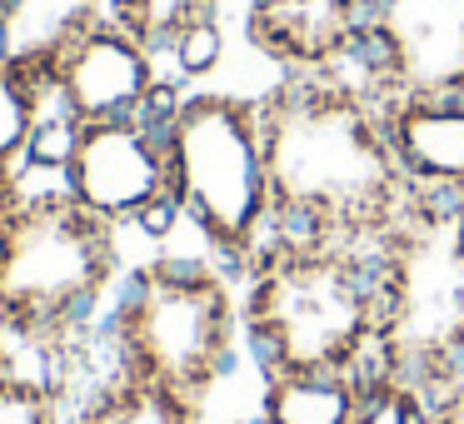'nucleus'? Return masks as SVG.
<instances>
[{
    "instance_id": "f3484780",
    "label": "nucleus",
    "mask_w": 464,
    "mask_h": 424,
    "mask_svg": "<svg viewBox=\"0 0 464 424\" xmlns=\"http://www.w3.org/2000/svg\"><path fill=\"white\" fill-rule=\"evenodd\" d=\"M0 424H71L61 410V390L21 370V360H11L5 344H0Z\"/></svg>"
},
{
    "instance_id": "6e6552de",
    "label": "nucleus",
    "mask_w": 464,
    "mask_h": 424,
    "mask_svg": "<svg viewBox=\"0 0 464 424\" xmlns=\"http://www.w3.org/2000/svg\"><path fill=\"white\" fill-rule=\"evenodd\" d=\"M61 185L115 230L140 225L150 205L175 200L165 115H125V120L81 125V145H75Z\"/></svg>"
},
{
    "instance_id": "5701e85b",
    "label": "nucleus",
    "mask_w": 464,
    "mask_h": 424,
    "mask_svg": "<svg viewBox=\"0 0 464 424\" xmlns=\"http://www.w3.org/2000/svg\"><path fill=\"white\" fill-rule=\"evenodd\" d=\"M5 5H11V0H0V15H5Z\"/></svg>"
},
{
    "instance_id": "dca6fc26",
    "label": "nucleus",
    "mask_w": 464,
    "mask_h": 424,
    "mask_svg": "<svg viewBox=\"0 0 464 424\" xmlns=\"http://www.w3.org/2000/svg\"><path fill=\"white\" fill-rule=\"evenodd\" d=\"M220 0H111V21L140 35L155 55H165L190 25L215 21Z\"/></svg>"
},
{
    "instance_id": "aec40b11",
    "label": "nucleus",
    "mask_w": 464,
    "mask_h": 424,
    "mask_svg": "<svg viewBox=\"0 0 464 424\" xmlns=\"http://www.w3.org/2000/svg\"><path fill=\"white\" fill-rule=\"evenodd\" d=\"M175 61V71L185 75V81H200V75H210L215 65L225 61V35H220V21H200L190 25V31L180 35V41L165 51Z\"/></svg>"
},
{
    "instance_id": "a211bd4d",
    "label": "nucleus",
    "mask_w": 464,
    "mask_h": 424,
    "mask_svg": "<svg viewBox=\"0 0 464 424\" xmlns=\"http://www.w3.org/2000/svg\"><path fill=\"white\" fill-rule=\"evenodd\" d=\"M434 410V394H424L420 384L410 380H394L384 370H364V394H360V410H354L350 424H430Z\"/></svg>"
},
{
    "instance_id": "4468645a",
    "label": "nucleus",
    "mask_w": 464,
    "mask_h": 424,
    "mask_svg": "<svg viewBox=\"0 0 464 424\" xmlns=\"http://www.w3.org/2000/svg\"><path fill=\"white\" fill-rule=\"evenodd\" d=\"M195 414H200V404L115 364L111 380L71 414V424H195Z\"/></svg>"
},
{
    "instance_id": "ddd939ff",
    "label": "nucleus",
    "mask_w": 464,
    "mask_h": 424,
    "mask_svg": "<svg viewBox=\"0 0 464 424\" xmlns=\"http://www.w3.org/2000/svg\"><path fill=\"white\" fill-rule=\"evenodd\" d=\"M364 394V370L265 374L260 424H350Z\"/></svg>"
},
{
    "instance_id": "9d476101",
    "label": "nucleus",
    "mask_w": 464,
    "mask_h": 424,
    "mask_svg": "<svg viewBox=\"0 0 464 424\" xmlns=\"http://www.w3.org/2000/svg\"><path fill=\"white\" fill-rule=\"evenodd\" d=\"M380 0H250L245 35L285 75L344 71L364 51Z\"/></svg>"
},
{
    "instance_id": "9b49d317",
    "label": "nucleus",
    "mask_w": 464,
    "mask_h": 424,
    "mask_svg": "<svg viewBox=\"0 0 464 424\" xmlns=\"http://www.w3.org/2000/svg\"><path fill=\"white\" fill-rule=\"evenodd\" d=\"M384 125L414 190H464V95L384 101Z\"/></svg>"
},
{
    "instance_id": "423d86ee",
    "label": "nucleus",
    "mask_w": 464,
    "mask_h": 424,
    "mask_svg": "<svg viewBox=\"0 0 464 424\" xmlns=\"http://www.w3.org/2000/svg\"><path fill=\"white\" fill-rule=\"evenodd\" d=\"M240 334L230 280L215 265L180 255L135 270L111 314L115 364L190 404H205V394L230 374Z\"/></svg>"
},
{
    "instance_id": "20e7f679",
    "label": "nucleus",
    "mask_w": 464,
    "mask_h": 424,
    "mask_svg": "<svg viewBox=\"0 0 464 424\" xmlns=\"http://www.w3.org/2000/svg\"><path fill=\"white\" fill-rule=\"evenodd\" d=\"M115 225L91 215L65 185L25 190L0 235V344L61 350L115 284Z\"/></svg>"
},
{
    "instance_id": "412c9836",
    "label": "nucleus",
    "mask_w": 464,
    "mask_h": 424,
    "mask_svg": "<svg viewBox=\"0 0 464 424\" xmlns=\"http://www.w3.org/2000/svg\"><path fill=\"white\" fill-rule=\"evenodd\" d=\"M25 200V170H11V165H0V235L11 230L15 210Z\"/></svg>"
},
{
    "instance_id": "2eb2a0df",
    "label": "nucleus",
    "mask_w": 464,
    "mask_h": 424,
    "mask_svg": "<svg viewBox=\"0 0 464 424\" xmlns=\"http://www.w3.org/2000/svg\"><path fill=\"white\" fill-rule=\"evenodd\" d=\"M45 111H51V91L0 61V165L25 170V150H31Z\"/></svg>"
},
{
    "instance_id": "0eeeda50",
    "label": "nucleus",
    "mask_w": 464,
    "mask_h": 424,
    "mask_svg": "<svg viewBox=\"0 0 464 424\" xmlns=\"http://www.w3.org/2000/svg\"><path fill=\"white\" fill-rule=\"evenodd\" d=\"M350 71L380 101L464 95V0H380Z\"/></svg>"
},
{
    "instance_id": "6ab92c4d",
    "label": "nucleus",
    "mask_w": 464,
    "mask_h": 424,
    "mask_svg": "<svg viewBox=\"0 0 464 424\" xmlns=\"http://www.w3.org/2000/svg\"><path fill=\"white\" fill-rule=\"evenodd\" d=\"M75 145H81V120H71L65 111H45L41 130H35L31 150H25V170L35 175H65V165H71Z\"/></svg>"
},
{
    "instance_id": "4be33fe9",
    "label": "nucleus",
    "mask_w": 464,
    "mask_h": 424,
    "mask_svg": "<svg viewBox=\"0 0 464 424\" xmlns=\"http://www.w3.org/2000/svg\"><path fill=\"white\" fill-rule=\"evenodd\" d=\"M430 424H464V380H459V384H450L444 394H434Z\"/></svg>"
},
{
    "instance_id": "7ed1b4c3",
    "label": "nucleus",
    "mask_w": 464,
    "mask_h": 424,
    "mask_svg": "<svg viewBox=\"0 0 464 424\" xmlns=\"http://www.w3.org/2000/svg\"><path fill=\"white\" fill-rule=\"evenodd\" d=\"M374 370L444 394L464 380V190H420L374 250Z\"/></svg>"
},
{
    "instance_id": "f8f14e48",
    "label": "nucleus",
    "mask_w": 464,
    "mask_h": 424,
    "mask_svg": "<svg viewBox=\"0 0 464 424\" xmlns=\"http://www.w3.org/2000/svg\"><path fill=\"white\" fill-rule=\"evenodd\" d=\"M105 15L111 0H11L0 15V61L51 91V75L65 51Z\"/></svg>"
},
{
    "instance_id": "39448f33",
    "label": "nucleus",
    "mask_w": 464,
    "mask_h": 424,
    "mask_svg": "<svg viewBox=\"0 0 464 424\" xmlns=\"http://www.w3.org/2000/svg\"><path fill=\"white\" fill-rule=\"evenodd\" d=\"M170 195L220 260L250 265L275 240L260 101L225 91L175 95L165 111Z\"/></svg>"
},
{
    "instance_id": "1a4fd4ad",
    "label": "nucleus",
    "mask_w": 464,
    "mask_h": 424,
    "mask_svg": "<svg viewBox=\"0 0 464 424\" xmlns=\"http://www.w3.org/2000/svg\"><path fill=\"white\" fill-rule=\"evenodd\" d=\"M51 105L81 125H95V120H125V115H165L175 105V91L155 71L150 45L105 15L55 65Z\"/></svg>"
},
{
    "instance_id": "f03ea898",
    "label": "nucleus",
    "mask_w": 464,
    "mask_h": 424,
    "mask_svg": "<svg viewBox=\"0 0 464 424\" xmlns=\"http://www.w3.org/2000/svg\"><path fill=\"white\" fill-rule=\"evenodd\" d=\"M240 330L265 374L370 370L380 340L374 250L275 235L245 265Z\"/></svg>"
},
{
    "instance_id": "f257e3e1",
    "label": "nucleus",
    "mask_w": 464,
    "mask_h": 424,
    "mask_svg": "<svg viewBox=\"0 0 464 424\" xmlns=\"http://www.w3.org/2000/svg\"><path fill=\"white\" fill-rule=\"evenodd\" d=\"M260 135L275 235L380 250L420 195L394 155L384 101L350 65L265 91Z\"/></svg>"
}]
</instances>
